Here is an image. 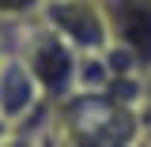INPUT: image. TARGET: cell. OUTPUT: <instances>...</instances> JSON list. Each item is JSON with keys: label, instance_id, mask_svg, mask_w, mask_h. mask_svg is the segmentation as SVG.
<instances>
[{"label": "cell", "instance_id": "1", "mask_svg": "<svg viewBox=\"0 0 151 147\" xmlns=\"http://www.w3.org/2000/svg\"><path fill=\"white\" fill-rule=\"evenodd\" d=\"M19 60L27 64V72L34 75L38 91L45 102H68L76 94V83H79V53H76L72 45L64 42V38H57L42 19H38V27L27 34L23 42V49H19Z\"/></svg>", "mask_w": 151, "mask_h": 147}, {"label": "cell", "instance_id": "2", "mask_svg": "<svg viewBox=\"0 0 151 147\" xmlns=\"http://www.w3.org/2000/svg\"><path fill=\"white\" fill-rule=\"evenodd\" d=\"M38 19L57 38H64L79 57L110 49V23L102 11V0H45Z\"/></svg>", "mask_w": 151, "mask_h": 147}, {"label": "cell", "instance_id": "3", "mask_svg": "<svg viewBox=\"0 0 151 147\" xmlns=\"http://www.w3.org/2000/svg\"><path fill=\"white\" fill-rule=\"evenodd\" d=\"M110 23V45L136 60V68L151 75V0H102Z\"/></svg>", "mask_w": 151, "mask_h": 147}, {"label": "cell", "instance_id": "4", "mask_svg": "<svg viewBox=\"0 0 151 147\" xmlns=\"http://www.w3.org/2000/svg\"><path fill=\"white\" fill-rule=\"evenodd\" d=\"M49 102L42 98L34 75L27 72V64L15 53L0 57V117L12 125V132H19L38 110H45Z\"/></svg>", "mask_w": 151, "mask_h": 147}, {"label": "cell", "instance_id": "5", "mask_svg": "<svg viewBox=\"0 0 151 147\" xmlns=\"http://www.w3.org/2000/svg\"><path fill=\"white\" fill-rule=\"evenodd\" d=\"M42 8H45V0H0V19H8V23L38 19Z\"/></svg>", "mask_w": 151, "mask_h": 147}, {"label": "cell", "instance_id": "6", "mask_svg": "<svg viewBox=\"0 0 151 147\" xmlns=\"http://www.w3.org/2000/svg\"><path fill=\"white\" fill-rule=\"evenodd\" d=\"M0 147H38V143H30V140H23V136H12V140H4Z\"/></svg>", "mask_w": 151, "mask_h": 147}, {"label": "cell", "instance_id": "7", "mask_svg": "<svg viewBox=\"0 0 151 147\" xmlns=\"http://www.w3.org/2000/svg\"><path fill=\"white\" fill-rule=\"evenodd\" d=\"M12 136H15V132H12V125L0 117V143H4V140H12Z\"/></svg>", "mask_w": 151, "mask_h": 147}]
</instances>
